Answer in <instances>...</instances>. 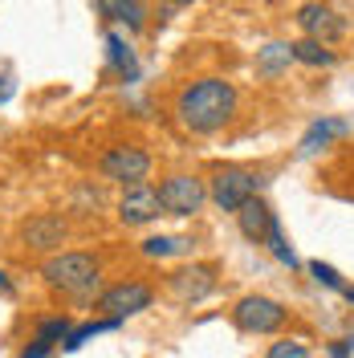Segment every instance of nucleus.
I'll list each match as a JSON object with an SVG mask.
<instances>
[{"mask_svg": "<svg viewBox=\"0 0 354 358\" xmlns=\"http://www.w3.org/2000/svg\"><path fill=\"white\" fill-rule=\"evenodd\" d=\"M69 330H73V322H69V317H45V322H37V334H33V338H41V342H49V346L57 350V346L69 338Z\"/></svg>", "mask_w": 354, "mask_h": 358, "instance_id": "21", "label": "nucleus"}, {"mask_svg": "<svg viewBox=\"0 0 354 358\" xmlns=\"http://www.w3.org/2000/svg\"><path fill=\"white\" fill-rule=\"evenodd\" d=\"M342 297H346V301L354 306V285H346V289H342Z\"/></svg>", "mask_w": 354, "mask_h": 358, "instance_id": "28", "label": "nucleus"}, {"mask_svg": "<svg viewBox=\"0 0 354 358\" xmlns=\"http://www.w3.org/2000/svg\"><path fill=\"white\" fill-rule=\"evenodd\" d=\"M122 322H114V317H94V322H82V326H73L69 330V338L62 342V350L66 355H73V350H82L90 338H98V334H106V330H118Z\"/></svg>", "mask_w": 354, "mask_h": 358, "instance_id": "18", "label": "nucleus"}, {"mask_svg": "<svg viewBox=\"0 0 354 358\" xmlns=\"http://www.w3.org/2000/svg\"><path fill=\"white\" fill-rule=\"evenodd\" d=\"M66 236H69V224L57 212H37V216H29L21 224V241L33 252H53V248L66 245Z\"/></svg>", "mask_w": 354, "mask_h": 358, "instance_id": "10", "label": "nucleus"}, {"mask_svg": "<svg viewBox=\"0 0 354 358\" xmlns=\"http://www.w3.org/2000/svg\"><path fill=\"white\" fill-rule=\"evenodd\" d=\"M351 134V122L346 118H338V114H322V118H313L306 134L297 138V159H313L322 155V151H330L338 138H346Z\"/></svg>", "mask_w": 354, "mask_h": 358, "instance_id": "11", "label": "nucleus"}, {"mask_svg": "<svg viewBox=\"0 0 354 358\" xmlns=\"http://www.w3.org/2000/svg\"><path fill=\"white\" fill-rule=\"evenodd\" d=\"M0 293H4V297H13V293H17V289H13V281H8V273H4V268H0Z\"/></svg>", "mask_w": 354, "mask_h": 358, "instance_id": "27", "label": "nucleus"}, {"mask_svg": "<svg viewBox=\"0 0 354 358\" xmlns=\"http://www.w3.org/2000/svg\"><path fill=\"white\" fill-rule=\"evenodd\" d=\"M167 4H176V8H183V4H196V0H167Z\"/></svg>", "mask_w": 354, "mask_h": 358, "instance_id": "29", "label": "nucleus"}, {"mask_svg": "<svg viewBox=\"0 0 354 358\" xmlns=\"http://www.w3.org/2000/svg\"><path fill=\"white\" fill-rule=\"evenodd\" d=\"M98 17L106 24H127L131 33L147 29V8H143V0H98Z\"/></svg>", "mask_w": 354, "mask_h": 358, "instance_id": "14", "label": "nucleus"}, {"mask_svg": "<svg viewBox=\"0 0 354 358\" xmlns=\"http://www.w3.org/2000/svg\"><path fill=\"white\" fill-rule=\"evenodd\" d=\"M273 220H277V212L269 208L261 196L257 200H248L236 212V228H241V236L244 241H253V245H265V236H269V228H273Z\"/></svg>", "mask_w": 354, "mask_h": 358, "instance_id": "13", "label": "nucleus"}, {"mask_svg": "<svg viewBox=\"0 0 354 358\" xmlns=\"http://www.w3.org/2000/svg\"><path fill=\"white\" fill-rule=\"evenodd\" d=\"M306 273H310V277L318 281V285H322V289H334V293H342V289H346L342 273H338L334 265H326V261H310V265H306Z\"/></svg>", "mask_w": 354, "mask_h": 358, "instance_id": "22", "label": "nucleus"}, {"mask_svg": "<svg viewBox=\"0 0 354 358\" xmlns=\"http://www.w3.org/2000/svg\"><path fill=\"white\" fill-rule=\"evenodd\" d=\"M187 248H192L187 236H147V241L139 245V252L151 257V261H167V257H183Z\"/></svg>", "mask_w": 354, "mask_h": 358, "instance_id": "19", "label": "nucleus"}, {"mask_svg": "<svg viewBox=\"0 0 354 358\" xmlns=\"http://www.w3.org/2000/svg\"><path fill=\"white\" fill-rule=\"evenodd\" d=\"M163 216V203H159V187L151 183H139V187H127L122 200H118V220L122 224H151Z\"/></svg>", "mask_w": 354, "mask_h": 358, "instance_id": "12", "label": "nucleus"}, {"mask_svg": "<svg viewBox=\"0 0 354 358\" xmlns=\"http://www.w3.org/2000/svg\"><path fill=\"white\" fill-rule=\"evenodd\" d=\"M212 289H216V265H187L167 277V293L183 306H199L204 297H212Z\"/></svg>", "mask_w": 354, "mask_h": 358, "instance_id": "9", "label": "nucleus"}, {"mask_svg": "<svg viewBox=\"0 0 354 358\" xmlns=\"http://www.w3.org/2000/svg\"><path fill=\"white\" fill-rule=\"evenodd\" d=\"M49 355H53V346H49V342H41V338H33V342L21 350V358H49Z\"/></svg>", "mask_w": 354, "mask_h": 358, "instance_id": "24", "label": "nucleus"}, {"mask_svg": "<svg viewBox=\"0 0 354 358\" xmlns=\"http://www.w3.org/2000/svg\"><path fill=\"white\" fill-rule=\"evenodd\" d=\"M265 358H310V350L302 342H293V338H281V342H273L265 350Z\"/></svg>", "mask_w": 354, "mask_h": 358, "instance_id": "23", "label": "nucleus"}, {"mask_svg": "<svg viewBox=\"0 0 354 358\" xmlns=\"http://www.w3.org/2000/svg\"><path fill=\"white\" fill-rule=\"evenodd\" d=\"M330 358H354V334L338 338V342L330 346Z\"/></svg>", "mask_w": 354, "mask_h": 358, "instance_id": "25", "label": "nucleus"}, {"mask_svg": "<svg viewBox=\"0 0 354 358\" xmlns=\"http://www.w3.org/2000/svg\"><path fill=\"white\" fill-rule=\"evenodd\" d=\"M106 57H111V69L127 82V86L139 82V57H134V49L127 45L122 33H106Z\"/></svg>", "mask_w": 354, "mask_h": 358, "instance_id": "15", "label": "nucleus"}, {"mask_svg": "<svg viewBox=\"0 0 354 358\" xmlns=\"http://www.w3.org/2000/svg\"><path fill=\"white\" fill-rule=\"evenodd\" d=\"M265 187V176L253 171V167H236V163H224L212 171V183H208V200L216 203L220 212H241L248 200H257Z\"/></svg>", "mask_w": 354, "mask_h": 358, "instance_id": "3", "label": "nucleus"}, {"mask_svg": "<svg viewBox=\"0 0 354 358\" xmlns=\"http://www.w3.org/2000/svg\"><path fill=\"white\" fill-rule=\"evenodd\" d=\"M265 248L273 252V261L277 265H285V268H297V252H293V245H289V236L281 232V224L273 220V228H269V236H265Z\"/></svg>", "mask_w": 354, "mask_h": 358, "instance_id": "20", "label": "nucleus"}, {"mask_svg": "<svg viewBox=\"0 0 354 358\" xmlns=\"http://www.w3.org/2000/svg\"><path fill=\"white\" fill-rule=\"evenodd\" d=\"M297 29L310 41H322V45H334V41L346 37V21L334 13L330 4H322V0H310V4L297 8Z\"/></svg>", "mask_w": 354, "mask_h": 358, "instance_id": "8", "label": "nucleus"}, {"mask_svg": "<svg viewBox=\"0 0 354 358\" xmlns=\"http://www.w3.org/2000/svg\"><path fill=\"white\" fill-rule=\"evenodd\" d=\"M13 94H17V82H13V73H0V106H4Z\"/></svg>", "mask_w": 354, "mask_h": 358, "instance_id": "26", "label": "nucleus"}, {"mask_svg": "<svg viewBox=\"0 0 354 358\" xmlns=\"http://www.w3.org/2000/svg\"><path fill=\"white\" fill-rule=\"evenodd\" d=\"M98 257L94 252H57L41 265V277L49 289L66 293L73 301H86L90 293L98 289Z\"/></svg>", "mask_w": 354, "mask_h": 358, "instance_id": "2", "label": "nucleus"}, {"mask_svg": "<svg viewBox=\"0 0 354 358\" xmlns=\"http://www.w3.org/2000/svg\"><path fill=\"white\" fill-rule=\"evenodd\" d=\"M151 301H155V289L151 285H143V281H118V285H111V289H102L94 297V310L102 313V317L127 322L134 313L151 310Z\"/></svg>", "mask_w": 354, "mask_h": 358, "instance_id": "6", "label": "nucleus"}, {"mask_svg": "<svg viewBox=\"0 0 354 358\" xmlns=\"http://www.w3.org/2000/svg\"><path fill=\"white\" fill-rule=\"evenodd\" d=\"M241 94L228 78H196L179 90L176 98V118L183 131L192 134H216L232 122Z\"/></svg>", "mask_w": 354, "mask_h": 358, "instance_id": "1", "label": "nucleus"}, {"mask_svg": "<svg viewBox=\"0 0 354 358\" xmlns=\"http://www.w3.org/2000/svg\"><path fill=\"white\" fill-rule=\"evenodd\" d=\"M98 171L106 179H114V183H122V187H139V183H147V176H151V155L143 147H134V143L106 147L102 159H98Z\"/></svg>", "mask_w": 354, "mask_h": 358, "instance_id": "5", "label": "nucleus"}, {"mask_svg": "<svg viewBox=\"0 0 354 358\" xmlns=\"http://www.w3.org/2000/svg\"><path fill=\"white\" fill-rule=\"evenodd\" d=\"M208 200V187L196 176H167L159 183V203H163V216H196Z\"/></svg>", "mask_w": 354, "mask_h": 358, "instance_id": "7", "label": "nucleus"}, {"mask_svg": "<svg viewBox=\"0 0 354 358\" xmlns=\"http://www.w3.org/2000/svg\"><path fill=\"white\" fill-rule=\"evenodd\" d=\"M293 62V49L285 41H269L265 49H257V73L261 78H281Z\"/></svg>", "mask_w": 354, "mask_h": 358, "instance_id": "16", "label": "nucleus"}, {"mask_svg": "<svg viewBox=\"0 0 354 358\" xmlns=\"http://www.w3.org/2000/svg\"><path fill=\"white\" fill-rule=\"evenodd\" d=\"M289 310L277 301V297H265V293H248L232 306V326L241 334H277L285 326Z\"/></svg>", "mask_w": 354, "mask_h": 358, "instance_id": "4", "label": "nucleus"}, {"mask_svg": "<svg viewBox=\"0 0 354 358\" xmlns=\"http://www.w3.org/2000/svg\"><path fill=\"white\" fill-rule=\"evenodd\" d=\"M289 49H293V62H302V66H310V69H330L334 62H338V53H334L330 45H322V41H310V37H302V41H293Z\"/></svg>", "mask_w": 354, "mask_h": 358, "instance_id": "17", "label": "nucleus"}]
</instances>
